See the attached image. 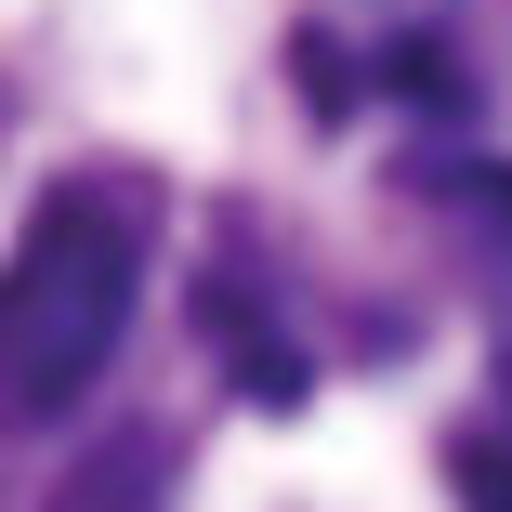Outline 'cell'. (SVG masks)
Here are the masks:
<instances>
[{
    "label": "cell",
    "instance_id": "4",
    "mask_svg": "<svg viewBox=\"0 0 512 512\" xmlns=\"http://www.w3.org/2000/svg\"><path fill=\"white\" fill-rule=\"evenodd\" d=\"M447 473H460V512H512V407L447 434Z\"/></svg>",
    "mask_w": 512,
    "mask_h": 512
},
{
    "label": "cell",
    "instance_id": "3",
    "mask_svg": "<svg viewBox=\"0 0 512 512\" xmlns=\"http://www.w3.org/2000/svg\"><path fill=\"white\" fill-rule=\"evenodd\" d=\"M171 486H184V447H171L158 421H119L106 447L66 460V486H53L40 512H171Z\"/></svg>",
    "mask_w": 512,
    "mask_h": 512
},
{
    "label": "cell",
    "instance_id": "2",
    "mask_svg": "<svg viewBox=\"0 0 512 512\" xmlns=\"http://www.w3.org/2000/svg\"><path fill=\"white\" fill-rule=\"evenodd\" d=\"M197 342L250 381V407H302V342L276 329V276L250 263V237H237V263L197 276Z\"/></svg>",
    "mask_w": 512,
    "mask_h": 512
},
{
    "label": "cell",
    "instance_id": "1",
    "mask_svg": "<svg viewBox=\"0 0 512 512\" xmlns=\"http://www.w3.org/2000/svg\"><path fill=\"white\" fill-rule=\"evenodd\" d=\"M158 263V171L79 158L40 184V211L0 250V421H66L132 342V302Z\"/></svg>",
    "mask_w": 512,
    "mask_h": 512
}]
</instances>
